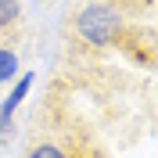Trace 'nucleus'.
Masks as SVG:
<instances>
[{
  "mask_svg": "<svg viewBox=\"0 0 158 158\" xmlns=\"http://www.w3.org/2000/svg\"><path fill=\"white\" fill-rule=\"evenodd\" d=\"M32 72H22L18 83L7 90V97L0 101V144H7L11 137H15V115H18V108L25 104V97H29V90H32Z\"/></svg>",
  "mask_w": 158,
  "mask_h": 158,
  "instance_id": "nucleus-2",
  "label": "nucleus"
},
{
  "mask_svg": "<svg viewBox=\"0 0 158 158\" xmlns=\"http://www.w3.org/2000/svg\"><path fill=\"white\" fill-rule=\"evenodd\" d=\"M76 36L86 43V47H115L118 40L126 36V15L115 0H90L83 4V11L72 22Z\"/></svg>",
  "mask_w": 158,
  "mask_h": 158,
  "instance_id": "nucleus-1",
  "label": "nucleus"
},
{
  "mask_svg": "<svg viewBox=\"0 0 158 158\" xmlns=\"http://www.w3.org/2000/svg\"><path fill=\"white\" fill-rule=\"evenodd\" d=\"M25 158H76V151L69 144H61V140H40V144L29 148Z\"/></svg>",
  "mask_w": 158,
  "mask_h": 158,
  "instance_id": "nucleus-3",
  "label": "nucleus"
},
{
  "mask_svg": "<svg viewBox=\"0 0 158 158\" xmlns=\"http://www.w3.org/2000/svg\"><path fill=\"white\" fill-rule=\"evenodd\" d=\"M22 25V0H0V32Z\"/></svg>",
  "mask_w": 158,
  "mask_h": 158,
  "instance_id": "nucleus-4",
  "label": "nucleus"
},
{
  "mask_svg": "<svg viewBox=\"0 0 158 158\" xmlns=\"http://www.w3.org/2000/svg\"><path fill=\"white\" fill-rule=\"evenodd\" d=\"M18 79V54L11 47H0V83H11Z\"/></svg>",
  "mask_w": 158,
  "mask_h": 158,
  "instance_id": "nucleus-5",
  "label": "nucleus"
}]
</instances>
